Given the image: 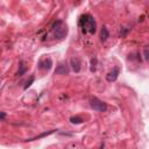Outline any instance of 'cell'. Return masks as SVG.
<instances>
[{"instance_id":"30bf717a","label":"cell","mask_w":149,"mask_h":149,"mask_svg":"<svg viewBox=\"0 0 149 149\" xmlns=\"http://www.w3.org/2000/svg\"><path fill=\"white\" fill-rule=\"evenodd\" d=\"M26 72H27V66L24 65V62L21 61V62L19 63V70H17L16 74H17V76H23Z\"/></svg>"},{"instance_id":"7a4b0ae2","label":"cell","mask_w":149,"mask_h":149,"mask_svg":"<svg viewBox=\"0 0 149 149\" xmlns=\"http://www.w3.org/2000/svg\"><path fill=\"white\" fill-rule=\"evenodd\" d=\"M51 31L56 38L62 40L68 35V26L64 23V21L56 20L51 26Z\"/></svg>"},{"instance_id":"3957f363","label":"cell","mask_w":149,"mask_h":149,"mask_svg":"<svg viewBox=\"0 0 149 149\" xmlns=\"http://www.w3.org/2000/svg\"><path fill=\"white\" fill-rule=\"evenodd\" d=\"M90 105H91V107H92L94 111H97V112L102 113V112H106V111H107V104H106L105 101H102L101 99L97 98V97H92V98L90 99Z\"/></svg>"},{"instance_id":"9c48e42d","label":"cell","mask_w":149,"mask_h":149,"mask_svg":"<svg viewBox=\"0 0 149 149\" xmlns=\"http://www.w3.org/2000/svg\"><path fill=\"white\" fill-rule=\"evenodd\" d=\"M108 37H109V33H108L107 28L106 27H102L101 30H100V41L101 42H105V41H107Z\"/></svg>"},{"instance_id":"2e32d148","label":"cell","mask_w":149,"mask_h":149,"mask_svg":"<svg viewBox=\"0 0 149 149\" xmlns=\"http://www.w3.org/2000/svg\"><path fill=\"white\" fill-rule=\"evenodd\" d=\"M0 118H1V120H5V118H6V113H5V112H1Z\"/></svg>"},{"instance_id":"5b68a950","label":"cell","mask_w":149,"mask_h":149,"mask_svg":"<svg viewBox=\"0 0 149 149\" xmlns=\"http://www.w3.org/2000/svg\"><path fill=\"white\" fill-rule=\"evenodd\" d=\"M52 68V61L51 58L47 57V58H42L38 62V69L40 70H44V71H49Z\"/></svg>"},{"instance_id":"277c9868","label":"cell","mask_w":149,"mask_h":149,"mask_svg":"<svg viewBox=\"0 0 149 149\" xmlns=\"http://www.w3.org/2000/svg\"><path fill=\"white\" fill-rule=\"evenodd\" d=\"M70 73V69H69V65L65 63V62H61L56 69H55V74H61V76H66Z\"/></svg>"},{"instance_id":"8992f818","label":"cell","mask_w":149,"mask_h":149,"mask_svg":"<svg viewBox=\"0 0 149 149\" xmlns=\"http://www.w3.org/2000/svg\"><path fill=\"white\" fill-rule=\"evenodd\" d=\"M119 73H120V69L119 68H114L112 71H109L107 74H106V80L112 83V81H115L119 77Z\"/></svg>"},{"instance_id":"8fae6325","label":"cell","mask_w":149,"mask_h":149,"mask_svg":"<svg viewBox=\"0 0 149 149\" xmlns=\"http://www.w3.org/2000/svg\"><path fill=\"white\" fill-rule=\"evenodd\" d=\"M97 64H98V58L94 56L91 58V62H90V71L91 72H94L97 70Z\"/></svg>"},{"instance_id":"7c38bea8","label":"cell","mask_w":149,"mask_h":149,"mask_svg":"<svg viewBox=\"0 0 149 149\" xmlns=\"http://www.w3.org/2000/svg\"><path fill=\"white\" fill-rule=\"evenodd\" d=\"M70 122H71V123H73V125H79V123H83V122H84V120H83L80 116L74 115V116H71V118H70Z\"/></svg>"},{"instance_id":"6da1fadb","label":"cell","mask_w":149,"mask_h":149,"mask_svg":"<svg viewBox=\"0 0 149 149\" xmlns=\"http://www.w3.org/2000/svg\"><path fill=\"white\" fill-rule=\"evenodd\" d=\"M79 27L81 28L83 33L94 34L97 31V22L94 17L90 14H84L79 19Z\"/></svg>"},{"instance_id":"ba28073f","label":"cell","mask_w":149,"mask_h":149,"mask_svg":"<svg viewBox=\"0 0 149 149\" xmlns=\"http://www.w3.org/2000/svg\"><path fill=\"white\" fill-rule=\"evenodd\" d=\"M55 132H56V129H52V130H49V132H43L42 134H40V135L35 136V137L28 139V140H26V141H35V140H40V139H42V137H45V136H48V135H51V134L55 133Z\"/></svg>"},{"instance_id":"5bb4252c","label":"cell","mask_w":149,"mask_h":149,"mask_svg":"<svg viewBox=\"0 0 149 149\" xmlns=\"http://www.w3.org/2000/svg\"><path fill=\"white\" fill-rule=\"evenodd\" d=\"M130 31V28H121V30H120V37H126L127 35H128V33Z\"/></svg>"},{"instance_id":"9a60e30c","label":"cell","mask_w":149,"mask_h":149,"mask_svg":"<svg viewBox=\"0 0 149 149\" xmlns=\"http://www.w3.org/2000/svg\"><path fill=\"white\" fill-rule=\"evenodd\" d=\"M143 57H144L146 62L149 63V48H144V50H143Z\"/></svg>"},{"instance_id":"52a82bcc","label":"cell","mask_w":149,"mask_h":149,"mask_svg":"<svg viewBox=\"0 0 149 149\" xmlns=\"http://www.w3.org/2000/svg\"><path fill=\"white\" fill-rule=\"evenodd\" d=\"M70 65H71V68L74 72H79L80 69H81V63H80L78 57H72L71 61H70Z\"/></svg>"},{"instance_id":"4fadbf2b","label":"cell","mask_w":149,"mask_h":149,"mask_svg":"<svg viewBox=\"0 0 149 149\" xmlns=\"http://www.w3.org/2000/svg\"><path fill=\"white\" fill-rule=\"evenodd\" d=\"M34 80H35V77H34V76H30L29 79L26 81V84H24V86H23V90H27L28 87H30V85L34 83Z\"/></svg>"}]
</instances>
